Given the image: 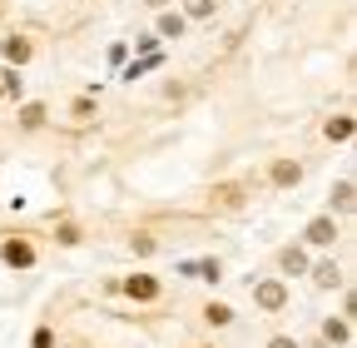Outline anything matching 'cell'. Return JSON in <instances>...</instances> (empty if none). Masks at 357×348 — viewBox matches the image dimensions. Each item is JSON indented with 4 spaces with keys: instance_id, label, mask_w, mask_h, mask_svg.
Instances as JSON below:
<instances>
[{
    "instance_id": "6da1fadb",
    "label": "cell",
    "mask_w": 357,
    "mask_h": 348,
    "mask_svg": "<svg viewBox=\"0 0 357 348\" xmlns=\"http://www.w3.org/2000/svg\"><path fill=\"white\" fill-rule=\"evenodd\" d=\"M253 303L263 314H278L283 303H288V284L283 279H263V284H253Z\"/></svg>"
},
{
    "instance_id": "7a4b0ae2",
    "label": "cell",
    "mask_w": 357,
    "mask_h": 348,
    "mask_svg": "<svg viewBox=\"0 0 357 348\" xmlns=\"http://www.w3.org/2000/svg\"><path fill=\"white\" fill-rule=\"evenodd\" d=\"M303 239H307L312 249H328V244H337L342 234H337V219H333V214H318V219L303 229Z\"/></svg>"
},
{
    "instance_id": "3957f363",
    "label": "cell",
    "mask_w": 357,
    "mask_h": 348,
    "mask_svg": "<svg viewBox=\"0 0 357 348\" xmlns=\"http://www.w3.org/2000/svg\"><path fill=\"white\" fill-rule=\"evenodd\" d=\"M124 293H129L134 303H154V298L164 293V284H159L154 274H129V279H124Z\"/></svg>"
},
{
    "instance_id": "277c9868",
    "label": "cell",
    "mask_w": 357,
    "mask_h": 348,
    "mask_svg": "<svg viewBox=\"0 0 357 348\" xmlns=\"http://www.w3.org/2000/svg\"><path fill=\"white\" fill-rule=\"evenodd\" d=\"M0 259H6L10 269H30L35 264V244L30 239H6V244H0Z\"/></svg>"
},
{
    "instance_id": "5b68a950",
    "label": "cell",
    "mask_w": 357,
    "mask_h": 348,
    "mask_svg": "<svg viewBox=\"0 0 357 348\" xmlns=\"http://www.w3.org/2000/svg\"><path fill=\"white\" fill-rule=\"evenodd\" d=\"M347 343H352L347 314H342V319H323V348H347Z\"/></svg>"
},
{
    "instance_id": "8992f818",
    "label": "cell",
    "mask_w": 357,
    "mask_h": 348,
    "mask_svg": "<svg viewBox=\"0 0 357 348\" xmlns=\"http://www.w3.org/2000/svg\"><path fill=\"white\" fill-rule=\"evenodd\" d=\"M268 174H273V184H278V189H293V184L303 180V164H298V159H278Z\"/></svg>"
},
{
    "instance_id": "52a82bcc",
    "label": "cell",
    "mask_w": 357,
    "mask_h": 348,
    "mask_svg": "<svg viewBox=\"0 0 357 348\" xmlns=\"http://www.w3.org/2000/svg\"><path fill=\"white\" fill-rule=\"evenodd\" d=\"M0 50H6V60H10V70H20V65H25V60L35 55V45H30V40H25V35H10V40H6V45H0Z\"/></svg>"
},
{
    "instance_id": "ba28073f",
    "label": "cell",
    "mask_w": 357,
    "mask_h": 348,
    "mask_svg": "<svg viewBox=\"0 0 357 348\" xmlns=\"http://www.w3.org/2000/svg\"><path fill=\"white\" fill-rule=\"evenodd\" d=\"M184 15H178V10H159V40H178V35H184Z\"/></svg>"
},
{
    "instance_id": "9c48e42d",
    "label": "cell",
    "mask_w": 357,
    "mask_h": 348,
    "mask_svg": "<svg viewBox=\"0 0 357 348\" xmlns=\"http://www.w3.org/2000/svg\"><path fill=\"white\" fill-rule=\"evenodd\" d=\"M323 135H328L333 145H342V140H352V115H333V119L323 124Z\"/></svg>"
},
{
    "instance_id": "30bf717a",
    "label": "cell",
    "mask_w": 357,
    "mask_h": 348,
    "mask_svg": "<svg viewBox=\"0 0 357 348\" xmlns=\"http://www.w3.org/2000/svg\"><path fill=\"white\" fill-rule=\"evenodd\" d=\"M204 324L208 328H229L234 324V309H229V303H204Z\"/></svg>"
},
{
    "instance_id": "8fae6325",
    "label": "cell",
    "mask_w": 357,
    "mask_h": 348,
    "mask_svg": "<svg viewBox=\"0 0 357 348\" xmlns=\"http://www.w3.org/2000/svg\"><path fill=\"white\" fill-rule=\"evenodd\" d=\"M328 199H333V209H337V214H352V204H357V199H352V180H337Z\"/></svg>"
},
{
    "instance_id": "7c38bea8",
    "label": "cell",
    "mask_w": 357,
    "mask_h": 348,
    "mask_svg": "<svg viewBox=\"0 0 357 348\" xmlns=\"http://www.w3.org/2000/svg\"><path fill=\"white\" fill-rule=\"evenodd\" d=\"M312 284H318V289H337L342 284V269L337 264H312Z\"/></svg>"
},
{
    "instance_id": "4fadbf2b",
    "label": "cell",
    "mask_w": 357,
    "mask_h": 348,
    "mask_svg": "<svg viewBox=\"0 0 357 348\" xmlns=\"http://www.w3.org/2000/svg\"><path fill=\"white\" fill-rule=\"evenodd\" d=\"M278 264H283V274H307V254L303 249H283Z\"/></svg>"
},
{
    "instance_id": "5bb4252c",
    "label": "cell",
    "mask_w": 357,
    "mask_h": 348,
    "mask_svg": "<svg viewBox=\"0 0 357 348\" xmlns=\"http://www.w3.org/2000/svg\"><path fill=\"white\" fill-rule=\"evenodd\" d=\"M184 274H204L208 284H218L223 279V264H218V259H204V264H184Z\"/></svg>"
},
{
    "instance_id": "9a60e30c",
    "label": "cell",
    "mask_w": 357,
    "mask_h": 348,
    "mask_svg": "<svg viewBox=\"0 0 357 348\" xmlns=\"http://www.w3.org/2000/svg\"><path fill=\"white\" fill-rule=\"evenodd\" d=\"M218 0H184V20H208Z\"/></svg>"
},
{
    "instance_id": "2e32d148",
    "label": "cell",
    "mask_w": 357,
    "mask_h": 348,
    "mask_svg": "<svg viewBox=\"0 0 357 348\" xmlns=\"http://www.w3.org/2000/svg\"><path fill=\"white\" fill-rule=\"evenodd\" d=\"M20 90H25L20 70H6V75H0V95H20Z\"/></svg>"
},
{
    "instance_id": "e0dca14e",
    "label": "cell",
    "mask_w": 357,
    "mask_h": 348,
    "mask_svg": "<svg viewBox=\"0 0 357 348\" xmlns=\"http://www.w3.org/2000/svg\"><path fill=\"white\" fill-rule=\"evenodd\" d=\"M20 124H25V129H40V124H45V105H25V110H20Z\"/></svg>"
},
{
    "instance_id": "ac0fdd59",
    "label": "cell",
    "mask_w": 357,
    "mask_h": 348,
    "mask_svg": "<svg viewBox=\"0 0 357 348\" xmlns=\"http://www.w3.org/2000/svg\"><path fill=\"white\" fill-rule=\"evenodd\" d=\"M30 348H55V328H50V324H45V328H35Z\"/></svg>"
},
{
    "instance_id": "d6986e66",
    "label": "cell",
    "mask_w": 357,
    "mask_h": 348,
    "mask_svg": "<svg viewBox=\"0 0 357 348\" xmlns=\"http://www.w3.org/2000/svg\"><path fill=\"white\" fill-rule=\"evenodd\" d=\"M129 244H134V254H154V249H159V244H154V234H144V229H139V234H134Z\"/></svg>"
},
{
    "instance_id": "ffe728a7",
    "label": "cell",
    "mask_w": 357,
    "mask_h": 348,
    "mask_svg": "<svg viewBox=\"0 0 357 348\" xmlns=\"http://www.w3.org/2000/svg\"><path fill=\"white\" fill-rule=\"evenodd\" d=\"M268 348H303L293 333H273V338H268Z\"/></svg>"
},
{
    "instance_id": "44dd1931",
    "label": "cell",
    "mask_w": 357,
    "mask_h": 348,
    "mask_svg": "<svg viewBox=\"0 0 357 348\" xmlns=\"http://www.w3.org/2000/svg\"><path fill=\"white\" fill-rule=\"evenodd\" d=\"M70 115H75V119H89V115H95V100H75Z\"/></svg>"
},
{
    "instance_id": "7402d4cb",
    "label": "cell",
    "mask_w": 357,
    "mask_h": 348,
    "mask_svg": "<svg viewBox=\"0 0 357 348\" xmlns=\"http://www.w3.org/2000/svg\"><path fill=\"white\" fill-rule=\"evenodd\" d=\"M144 6H154V10H169V0H144Z\"/></svg>"
},
{
    "instance_id": "603a6c76",
    "label": "cell",
    "mask_w": 357,
    "mask_h": 348,
    "mask_svg": "<svg viewBox=\"0 0 357 348\" xmlns=\"http://www.w3.org/2000/svg\"><path fill=\"white\" fill-rule=\"evenodd\" d=\"M199 348H213V343H199Z\"/></svg>"
}]
</instances>
